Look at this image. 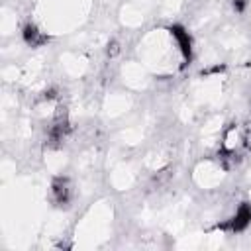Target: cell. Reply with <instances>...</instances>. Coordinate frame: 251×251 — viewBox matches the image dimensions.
<instances>
[{"label":"cell","instance_id":"1","mask_svg":"<svg viewBox=\"0 0 251 251\" xmlns=\"http://www.w3.org/2000/svg\"><path fill=\"white\" fill-rule=\"evenodd\" d=\"M73 196V186H71V180L65 178V176H59L53 180L51 184V198L55 204H67Z\"/></svg>","mask_w":251,"mask_h":251},{"label":"cell","instance_id":"3","mask_svg":"<svg viewBox=\"0 0 251 251\" xmlns=\"http://www.w3.org/2000/svg\"><path fill=\"white\" fill-rule=\"evenodd\" d=\"M24 39H25V43H29V45H41V43L47 41V37L43 35V31H39L33 24H27V25L24 27Z\"/></svg>","mask_w":251,"mask_h":251},{"label":"cell","instance_id":"2","mask_svg":"<svg viewBox=\"0 0 251 251\" xmlns=\"http://www.w3.org/2000/svg\"><path fill=\"white\" fill-rule=\"evenodd\" d=\"M249 222H251V206L241 204V206L235 210L233 218L229 220V229H231V231H241V229H245V227L249 226Z\"/></svg>","mask_w":251,"mask_h":251},{"label":"cell","instance_id":"4","mask_svg":"<svg viewBox=\"0 0 251 251\" xmlns=\"http://www.w3.org/2000/svg\"><path fill=\"white\" fill-rule=\"evenodd\" d=\"M118 53H120V45H118L116 41H114L112 45H108V55H110V57H116Z\"/></svg>","mask_w":251,"mask_h":251}]
</instances>
